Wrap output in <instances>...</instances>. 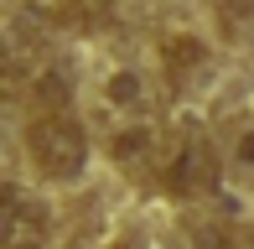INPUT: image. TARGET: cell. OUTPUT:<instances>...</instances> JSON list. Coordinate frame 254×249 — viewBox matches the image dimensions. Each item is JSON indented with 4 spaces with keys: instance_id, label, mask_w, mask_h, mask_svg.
I'll list each match as a JSON object with an SVG mask.
<instances>
[{
    "instance_id": "6da1fadb",
    "label": "cell",
    "mask_w": 254,
    "mask_h": 249,
    "mask_svg": "<svg viewBox=\"0 0 254 249\" xmlns=\"http://www.w3.org/2000/svg\"><path fill=\"white\" fill-rule=\"evenodd\" d=\"M31 161H37L42 177H52V182H67V177L83 172V156H88V140H83V124L73 115H63V109H42L37 120H31Z\"/></svg>"
},
{
    "instance_id": "7a4b0ae2",
    "label": "cell",
    "mask_w": 254,
    "mask_h": 249,
    "mask_svg": "<svg viewBox=\"0 0 254 249\" xmlns=\"http://www.w3.org/2000/svg\"><path fill=\"white\" fill-rule=\"evenodd\" d=\"M161 182H166V192H177V197H207L218 187V151L202 135H182L166 151Z\"/></svg>"
},
{
    "instance_id": "3957f363",
    "label": "cell",
    "mask_w": 254,
    "mask_h": 249,
    "mask_svg": "<svg viewBox=\"0 0 254 249\" xmlns=\"http://www.w3.org/2000/svg\"><path fill=\"white\" fill-rule=\"evenodd\" d=\"M47 244V213L21 187H5V249H42Z\"/></svg>"
},
{
    "instance_id": "277c9868",
    "label": "cell",
    "mask_w": 254,
    "mask_h": 249,
    "mask_svg": "<svg viewBox=\"0 0 254 249\" xmlns=\"http://www.w3.org/2000/svg\"><path fill=\"white\" fill-rule=\"evenodd\" d=\"M161 62H166V73H187V67L202 62V42L197 37H171L161 47Z\"/></svg>"
},
{
    "instance_id": "5b68a950",
    "label": "cell",
    "mask_w": 254,
    "mask_h": 249,
    "mask_svg": "<svg viewBox=\"0 0 254 249\" xmlns=\"http://www.w3.org/2000/svg\"><path fill=\"white\" fill-rule=\"evenodd\" d=\"M63 16L73 21V26H99V21L109 16V0H63Z\"/></svg>"
},
{
    "instance_id": "8992f818",
    "label": "cell",
    "mask_w": 254,
    "mask_h": 249,
    "mask_svg": "<svg viewBox=\"0 0 254 249\" xmlns=\"http://www.w3.org/2000/svg\"><path fill=\"white\" fill-rule=\"evenodd\" d=\"M109 99L114 104H140V78L135 73H114L109 78Z\"/></svg>"
},
{
    "instance_id": "52a82bcc",
    "label": "cell",
    "mask_w": 254,
    "mask_h": 249,
    "mask_svg": "<svg viewBox=\"0 0 254 249\" xmlns=\"http://www.w3.org/2000/svg\"><path fill=\"white\" fill-rule=\"evenodd\" d=\"M145 140H151V135H145L140 124H135L130 135H120V140H114V156H120V161H135V156L145 151Z\"/></svg>"
},
{
    "instance_id": "ba28073f",
    "label": "cell",
    "mask_w": 254,
    "mask_h": 249,
    "mask_svg": "<svg viewBox=\"0 0 254 249\" xmlns=\"http://www.w3.org/2000/svg\"><path fill=\"white\" fill-rule=\"evenodd\" d=\"M239 161L254 166V135H244V140H239Z\"/></svg>"
},
{
    "instance_id": "9c48e42d",
    "label": "cell",
    "mask_w": 254,
    "mask_h": 249,
    "mask_svg": "<svg viewBox=\"0 0 254 249\" xmlns=\"http://www.w3.org/2000/svg\"><path fill=\"white\" fill-rule=\"evenodd\" d=\"M114 249H140V244H135V239H120V244H114Z\"/></svg>"
},
{
    "instance_id": "30bf717a",
    "label": "cell",
    "mask_w": 254,
    "mask_h": 249,
    "mask_svg": "<svg viewBox=\"0 0 254 249\" xmlns=\"http://www.w3.org/2000/svg\"><path fill=\"white\" fill-rule=\"evenodd\" d=\"M73 249H83V244H73Z\"/></svg>"
}]
</instances>
